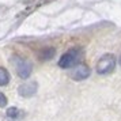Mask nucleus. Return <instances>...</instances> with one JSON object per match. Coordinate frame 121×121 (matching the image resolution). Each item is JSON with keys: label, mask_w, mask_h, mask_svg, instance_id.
Here are the masks:
<instances>
[{"label": "nucleus", "mask_w": 121, "mask_h": 121, "mask_svg": "<svg viewBox=\"0 0 121 121\" xmlns=\"http://www.w3.org/2000/svg\"><path fill=\"white\" fill-rule=\"evenodd\" d=\"M10 82V73L4 67H0V86H6Z\"/></svg>", "instance_id": "6e6552de"}, {"label": "nucleus", "mask_w": 121, "mask_h": 121, "mask_svg": "<svg viewBox=\"0 0 121 121\" xmlns=\"http://www.w3.org/2000/svg\"><path fill=\"white\" fill-rule=\"evenodd\" d=\"M69 76L73 80H84L86 78L90 76V68L84 63H79L75 67H72L71 72H69Z\"/></svg>", "instance_id": "20e7f679"}, {"label": "nucleus", "mask_w": 121, "mask_h": 121, "mask_svg": "<svg viewBox=\"0 0 121 121\" xmlns=\"http://www.w3.org/2000/svg\"><path fill=\"white\" fill-rule=\"evenodd\" d=\"M23 116H25V113L21 109L15 108V106H12V108H10L7 110V117L11 118V120H21Z\"/></svg>", "instance_id": "423d86ee"}, {"label": "nucleus", "mask_w": 121, "mask_h": 121, "mask_svg": "<svg viewBox=\"0 0 121 121\" xmlns=\"http://www.w3.org/2000/svg\"><path fill=\"white\" fill-rule=\"evenodd\" d=\"M80 57H82V53H80V50L79 49H71L68 50L67 53L60 57V60H59V67L60 68H72V67H75L79 63L80 60Z\"/></svg>", "instance_id": "f03ea898"}, {"label": "nucleus", "mask_w": 121, "mask_h": 121, "mask_svg": "<svg viewBox=\"0 0 121 121\" xmlns=\"http://www.w3.org/2000/svg\"><path fill=\"white\" fill-rule=\"evenodd\" d=\"M56 53V49L55 48H46V49H44L41 53H39V60L41 61H46V60H50L53 56H55Z\"/></svg>", "instance_id": "0eeeda50"}, {"label": "nucleus", "mask_w": 121, "mask_h": 121, "mask_svg": "<svg viewBox=\"0 0 121 121\" xmlns=\"http://www.w3.org/2000/svg\"><path fill=\"white\" fill-rule=\"evenodd\" d=\"M116 67V57L113 55H104L97 63V72L99 75H106L114 69Z\"/></svg>", "instance_id": "7ed1b4c3"}, {"label": "nucleus", "mask_w": 121, "mask_h": 121, "mask_svg": "<svg viewBox=\"0 0 121 121\" xmlns=\"http://www.w3.org/2000/svg\"><path fill=\"white\" fill-rule=\"evenodd\" d=\"M11 63L15 67V71H17L18 76L22 78V79H27L30 75H31V71H33V65L31 63L26 59H22L19 56H14L11 59Z\"/></svg>", "instance_id": "f257e3e1"}, {"label": "nucleus", "mask_w": 121, "mask_h": 121, "mask_svg": "<svg viewBox=\"0 0 121 121\" xmlns=\"http://www.w3.org/2000/svg\"><path fill=\"white\" fill-rule=\"evenodd\" d=\"M120 64H121V56H120Z\"/></svg>", "instance_id": "9d476101"}, {"label": "nucleus", "mask_w": 121, "mask_h": 121, "mask_svg": "<svg viewBox=\"0 0 121 121\" xmlns=\"http://www.w3.org/2000/svg\"><path fill=\"white\" fill-rule=\"evenodd\" d=\"M7 105V98L3 93H0V108H4Z\"/></svg>", "instance_id": "1a4fd4ad"}, {"label": "nucleus", "mask_w": 121, "mask_h": 121, "mask_svg": "<svg viewBox=\"0 0 121 121\" xmlns=\"http://www.w3.org/2000/svg\"><path fill=\"white\" fill-rule=\"evenodd\" d=\"M37 88H38V86H37V83H35V82H27V83H23V84L19 86L18 93H19L21 97L29 98V97H31V95L35 94Z\"/></svg>", "instance_id": "39448f33"}]
</instances>
